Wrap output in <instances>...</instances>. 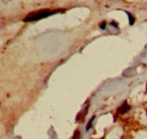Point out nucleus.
Masks as SVG:
<instances>
[{
    "mask_svg": "<svg viewBox=\"0 0 147 139\" xmlns=\"http://www.w3.org/2000/svg\"><path fill=\"white\" fill-rule=\"evenodd\" d=\"M59 10H50V9H45V10L39 11V12H34L30 14L25 18V22H32V21H36L41 20L43 18H46L50 15L56 14L59 12Z\"/></svg>",
    "mask_w": 147,
    "mask_h": 139,
    "instance_id": "1",
    "label": "nucleus"
},
{
    "mask_svg": "<svg viewBox=\"0 0 147 139\" xmlns=\"http://www.w3.org/2000/svg\"><path fill=\"white\" fill-rule=\"evenodd\" d=\"M127 14H128V18H129L130 24H131V25H133V24H134V21H135V19H134V17H133L132 15H131V14L128 13V12H127Z\"/></svg>",
    "mask_w": 147,
    "mask_h": 139,
    "instance_id": "2",
    "label": "nucleus"
},
{
    "mask_svg": "<svg viewBox=\"0 0 147 139\" xmlns=\"http://www.w3.org/2000/svg\"><path fill=\"white\" fill-rule=\"evenodd\" d=\"M105 22H103V25H101V28L102 29H105Z\"/></svg>",
    "mask_w": 147,
    "mask_h": 139,
    "instance_id": "3",
    "label": "nucleus"
},
{
    "mask_svg": "<svg viewBox=\"0 0 147 139\" xmlns=\"http://www.w3.org/2000/svg\"><path fill=\"white\" fill-rule=\"evenodd\" d=\"M146 89H147V85H146Z\"/></svg>",
    "mask_w": 147,
    "mask_h": 139,
    "instance_id": "4",
    "label": "nucleus"
}]
</instances>
